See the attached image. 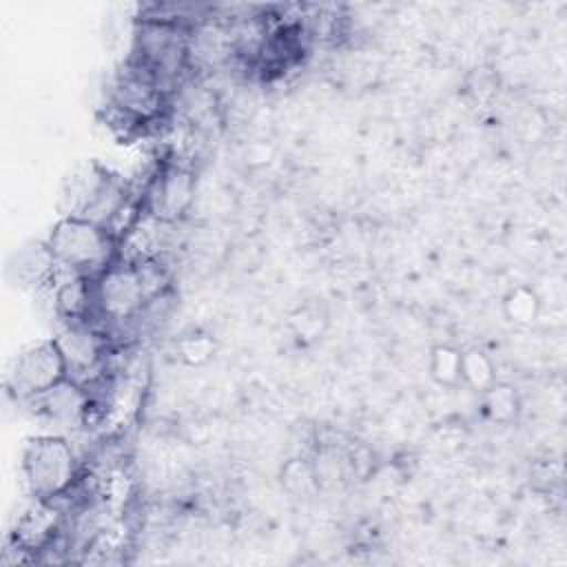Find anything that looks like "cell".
I'll use <instances>...</instances> for the list:
<instances>
[{
	"label": "cell",
	"instance_id": "cell-15",
	"mask_svg": "<svg viewBox=\"0 0 567 567\" xmlns=\"http://www.w3.org/2000/svg\"><path fill=\"white\" fill-rule=\"evenodd\" d=\"M496 381V365L481 348H467L461 352V383L474 392L487 390Z\"/></svg>",
	"mask_w": 567,
	"mask_h": 567
},
{
	"label": "cell",
	"instance_id": "cell-7",
	"mask_svg": "<svg viewBox=\"0 0 567 567\" xmlns=\"http://www.w3.org/2000/svg\"><path fill=\"white\" fill-rule=\"evenodd\" d=\"M66 377L69 368L64 354L55 337H51L33 341L16 354L7 374V390L16 401L29 403L62 383Z\"/></svg>",
	"mask_w": 567,
	"mask_h": 567
},
{
	"label": "cell",
	"instance_id": "cell-2",
	"mask_svg": "<svg viewBox=\"0 0 567 567\" xmlns=\"http://www.w3.org/2000/svg\"><path fill=\"white\" fill-rule=\"evenodd\" d=\"M188 27L164 16H144L135 22L131 58L144 66L171 95L188 69Z\"/></svg>",
	"mask_w": 567,
	"mask_h": 567
},
{
	"label": "cell",
	"instance_id": "cell-11",
	"mask_svg": "<svg viewBox=\"0 0 567 567\" xmlns=\"http://www.w3.org/2000/svg\"><path fill=\"white\" fill-rule=\"evenodd\" d=\"M64 270L58 266L47 239L22 244L7 264V275L13 286L42 290L58 281Z\"/></svg>",
	"mask_w": 567,
	"mask_h": 567
},
{
	"label": "cell",
	"instance_id": "cell-4",
	"mask_svg": "<svg viewBox=\"0 0 567 567\" xmlns=\"http://www.w3.org/2000/svg\"><path fill=\"white\" fill-rule=\"evenodd\" d=\"M47 244L58 266L73 275L97 277L117 261V239L100 224L82 217L62 215L53 224Z\"/></svg>",
	"mask_w": 567,
	"mask_h": 567
},
{
	"label": "cell",
	"instance_id": "cell-17",
	"mask_svg": "<svg viewBox=\"0 0 567 567\" xmlns=\"http://www.w3.org/2000/svg\"><path fill=\"white\" fill-rule=\"evenodd\" d=\"M177 354L188 365H202L215 354V341L204 330L184 332L177 341Z\"/></svg>",
	"mask_w": 567,
	"mask_h": 567
},
{
	"label": "cell",
	"instance_id": "cell-16",
	"mask_svg": "<svg viewBox=\"0 0 567 567\" xmlns=\"http://www.w3.org/2000/svg\"><path fill=\"white\" fill-rule=\"evenodd\" d=\"M461 352L463 350H458L450 343L432 346L427 370H430V377L436 385L450 388V390L463 385L461 383Z\"/></svg>",
	"mask_w": 567,
	"mask_h": 567
},
{
	"label": "cell",
	"instance_id": "cell-3",
	"mask_svg": "<svg viewBox=\"0 0 567 567\" xmlns=\"http://www.w3.org/2000/svg\"><path fill=\"white\" fill-rule=\"evenodd\" d=\"M20 467L29 496L44 501L66 498L82 478L75 450L60 434H38L27 439Z\"/></svg>",
	"mask_w": 567,
	"mask_h": 567
},
{
	"label": "cell",
	"instance_id": "cell-5",
	"mask_svg": "<svg viewBox=\"0 0 567 567\" xmlns=\"http://www.w3.org/2000/svg\"><path fill=\"white\" fill-rule=\"evenodd\" d=\"M95 321L104 326L135 323L151 301L135 261H113L106 270L93 277Z\"/></svg>",
	"mask_w": 567,
	"mask_h": 567
},
{
	"label": "cell",
	"instance_id": "cell-1",
	"mask_svg": "<svg viewBox=\"0 0 567 567\" xmlns=\"http://www.w3.org/2000/svg\"><path fill=\"white\" fill-rule=\"evenodd\" d=\"M171 95L144 66L126 60L106 86L104 120L113 133L128 140L159 122L168 111Z\"/></svg>",
	"mask_w": 567,
	"mask_h": 567
},
{
	"label": "cell",
	"instance_id": "cell-9",
	"mask_svg": "<svg viewBox=\"0 0 567 567\" xmlns=\"http://www.w3.org/2000/svg\"><path fill=\"white\" fill-rule=\"evenodd\" d=\"M55 341L64 354L69 379L91 388V383L104 372L109 339L95 321L62 323Z\"/></svg>",
	"mask_w": 567,
	"mask_h": 567
},
{
	"label": "cell",
	"instance_id": "cell-13",
	"mask_svg": "<svg viewBox=\"0 0 567 567\" xmlns=\"http://www.w3.org/2000/svg\"><path fill=\"white\" fill-rule=\"evenodd\" d=\"M481 410L487 421L498 425H512L520 416V394L505 381H494L481 392Z\"/></svg>",
	"mask_w": 567,
	"mask_h": 567
},
{
	"label": "cell",
	"instance_id": "cell-6",
	"mask_svg": "<svg viewBox=\"0 0 567 567\" xmlns=\"http://www.w3.org/2000/svg\"><path fill=\"white\" fill-rule=\"evenodd\" d=\"M195 193H197L195 171L177 159H166L153 171L146 186L142 188V195H140L142 215L164 226L177 224L193 208Z\"/></svg>",
	"mask_w": 567,
	"mask_h": 567
},
{
	"label": "cell",
	"instance_id": "cell-12",
	"mask_svg": "<svg viewBox=\"0 0 567 567\" xmlns=\"http://www.w3.org/2000/svg\"><path fill=\"white\" fill-rule=\"evenodd\" d=\"M109 168L97 162L78 164L62 182L60 188V208L64 215L82 217L91 206L93 197L97 195Z\"/></svg>",
	"mask_w": 567,
	"mask_h": 567
},
{
	"label": "cell",
	"instance_id": "cell-8",
	"mask_svg": "<svg viewBox=\"0 0 567 567\" xmlns=\"http://www.w3.org/2000/svg\"><path fill=\"white\" fill-rule=\"evenodd\" d=\"M64 534V509L58 501H44L29 496V503L16 514L7 543L29 556L31 563L40 560V554L51 551Z\"/></svg>",
	"mask_w": 567,
	"mask_h": 567
},
{
	"label": "cell",
	"instance_id": "cell-14",
	"mask_svg": "<svg viewBox=\"0 0 567 567\" xmlns=\"http://www.w3.org/2000/svg\"><path fill=\"white\" fill-rule=\"evenodd\" d=\"M503 315L512 326L529 328L540 317V297L529 286H514L503 297Z\"/></svg>",
	"mask_w": 567,
	"mask_h": 567
},
{
	"label": "cell",
	"instance_id": "cell-10",
	"mask_svg": "<svg viewBox=\"0 0 567 567\" xmlns=\"http://www.w3.org/2000/svg\"><path fill=\"white\" fill-rule=\"evenodd\" d=\"M38 414L62 427H80L89 423L93 410V394L86 385L64 379L49 392L29 401Z\"/></svg>",
	"mask_w": 567,
	"mask_h": 567
}]
</instances>
